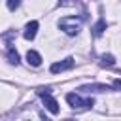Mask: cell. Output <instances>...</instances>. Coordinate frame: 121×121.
<instances>
[{"label":"cell","mask_w":121,"mask_h":121,"mask_svg":"<svg viewBox=\"0 0 121 121\" xmlns=\"http://www.w3.org/2000/svg\"><path fill=\"white\" fill-rule=\"evenodd\" d=\"M59 28L68 36H76L81 30V19H78V17H62L59 21Z\"/></svg>","instance_id":"obj_1"},{"label":"cell","mask_w":121,"mask_h":121,"mask_svg":"<svg viewBox=\"0 0 121 121\" xmlns=\"http://www.w3.org/2000/svg\"><path fill=\"white\" fill-rule=\"evenodd\" d=\"M66 102H68L74 110H85V108H91V106L95 104L93 98H81V96L76 95V93H68V95H66Z\"/></svg>","instance_id":"obj_2"},{"label":"cell","mask_w":121,"mask_h":121,"mask_svg":"<svg viewBox=\"0 0 121 121\" xmlns=\"http://www.w3.org/2000/svg\"><path fill=\"white\" fill-rule=\"evenodd\" d=\"M38 95L42 96V100H43L45 108H47L51 113H59V104H57V100L51 96L49 89H38Z\"/></svg>","instance_id":"obj_3"},{"label":"cell","mask_w":121,"mask_h":121,"mask_svg":"<svg viewBox=\"0 0 121 121\" xmlns=\"http://www.w3.org/2000/svg\"><path fill=\"white\" fill-rule=\"evenodd\" d=\"M72 66H74V59H72V57H66V59H64V60H60V62H53L49 70H51L53 74H59V72L70 70Z\"/></svg>","instance_id":"obj_4"},{"label":"cell","mask_w":121,"mask_h":121,"mask_svg":"<svg viewBox=\"0 0 121 121\" xmlns=\"http://www.w3.org/2000/svg\"><path fill=\"white\" fill-rule=\"evenodd\" d=\"M79 91H85V93H104V91H110L108 85H102V83H91V85H83Z\"/></svg>","instance_id":"obj_5"},{"label":"cell","mask_w":121,"mask_h":121,"mask_svg":"<svg viewBox=\"0 0 121 121\" xmlns=\"http://www.w3.org/2000/svg\"><path fill=\"white\" fill-rule=\"evenodd\" d=\"M36 32H38V21L26 23V26H25V38H26V40H34Z\"/></svg>","instance_id":"obj_6"},{"label":"cell","mask_w":121,"mask_h":121,"mask_svg":"<svg viewBox=\"0 0 121 121\" xmlns=\"http://www.w3.org/2000/svg\"><path fill=\"white\" fill-rule=\"evenodd\" d=\"M26 60H28V64H32V66H40V64H42V57H40V53L34 51V49H30V51L26 53Z\"/></svg>","instance_id":"obj_7"},{"label":"cell","mask_w":121,"mask_h":121,"mask_svg":"<svg viewBox=\"0 0 121 121\" xmlns=\"http://www.w3.org/2000/svg\"><path fill=\"white\" fill-rule=\"evenodd\" d=\"M6 57H8V60H9L11 64H15V66L19 64V53H17L13 47H8V49H6Z\"/></svg>","instance_id":"obj_8"},{"label":"cell","mask_w":121,"mask_h":121,"mask_svg":"<svg viewBox=\"0 0 121 121\" xmlns=\"http://www.w3.org/2000/svg\"><path fill=\"white\" fill-rule=\"evenodd\" d=\"M104 30H106V21H104V19H100V21L93 26V34H95V36H102V32H104Z\"/></svg>","instance_id":"obj_9"},{"label":"cell","mask_w":121,"mask_h":121,"mask_svg":"<svg viewBox=\"0 0 121 121\" xmlns=\"http://www.w3.org/2000/svg\"><path fill=\"white\" fill-rule=\"evenodd\" d=\"M100 60H102V64H104V66H113V64H115V59H113L112 55H102V57H100Z\"/></svg>","instance_id":"obj_10"},{"label":"cell","mask_w":121,"mask_h":121,"mask_svg":"<svg viewBox=\"0 0 121 121\" xmlns=\"http://www.w3.org/2000/svg\"><path fill=\"white\" fill-rule=\"evenodd\" d=\"M6 4H8V8L13 11V9H17V8L21 6V0H6Z\"/></svg>","instance_id":"obj_11"},{"label":"cell","mask_w":121,"mask_h":121,"mask_svg":"<svg viewBox=\"0 0 121 121\" xmlns=\"http://www.w3.org/2000/svg\"><path fill=\"white\" fill-rule=\"evenodd\" d=\"M78 0H59V6H74Z\"/></svg>","instance_id":"obj_12"},{"label":"cell","mask_w":121,"mask_h":121,"mask_svg":"<svg viewBox=\"0 0 121 121\" xmlns=\"http://www.w3.org/2000/svg\"><path fill=\"white\" fill-rule=\"evenodd\" d=\"M113 89H121V79H115L113 81Z\"/></svg>","instance_id":"obj_13"}]
</instances>
